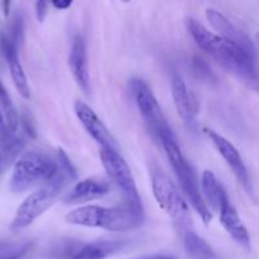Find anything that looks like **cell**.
I'll list each match as a JSON object with an SVG mask.
<instances>
[{"mask_svg":"<svg viewBox=\"0 0 259 259\" xmlns=\"http://www.w3.org/2000/svg\"><path fill=\"white\" fill-rule=\"evenodd\" d=\"M124 247L121 240H98L83 245L71 259H106Z\"/></svg>","mask_w":259,"mask_h":259,"instance_id":"obj_18","label":"cell"},{"mask_svg":"<svg viewBox=\"0 0 259 259\" xmlns=\"http://www.w3.org/2000/svg\"><path fill=\"white\" fill-rule=\"evenodd\" d=\"M68 181L61 172H58L51 181L46 182L40 189L33 191L15 211L14 218L10 224L13 232H20L35 222L43 212L47 211Z\"/></svg>","mask_w":259,"mask_h":259,"instance_id":"obj_4","label":"cell"},{"mask_svg":"<svg viewBox=\"0 0 259 259\" xmlns=\"http://www.w3.org/2000/svg\"><path fill=\"white\" fill-rule=\"evenodd\" d=\"M205 14H206V18L210 24H211V27L219 33V35H223V37L233 40V42L239 45L248 53L255 57V47L252 40H250V38L247 34H244L242 30L238 29L230 20H228L225 15H223L222 13L212 9V8L206 9Z\"/></svg>","mask_w":259,"mask_h":259,"instance_id":"obj_15","label":"cell"},{"mask_svg":"<svg viewBox=\"0 0 259 259\" xmlns=\"http://www.w3.org/2000/svg\"><path fill=\"white\" fill-rule=\"evenodd\" d=\"M23 141L15 136V132H12L8 129L3 136V148L7 153L15 154L22 149Z\"/></svg>","mask_w":259,"mask_h":259,"instance_id":"obj_23","label":"cell"},{"mask_svg":"<svg viewBox=\"0 0 259 259\" xmlns=\"http://www.w3.org/2000/svg\"><path fill=\"white\" fill-rule=\"evenodd\" d=\"M58 174L56 159L38 152H28L14 164L9 187L12 192H24L51 181Z\"/></svg>","mask_w":259,"mask_h":259,"instance_id":"obj_3","label":"cell"},{"mask_svg":"<svg viewBox=\"0 0 259 259\" xmlns=\"http://www.w3.org/2000/svg\"><path fill=\"white\" fill-rule=\"evenodd\" d=\"M48 2H51V4H52L56 9L65 10L71 7L73 0H48Z\"/></svg>","mask_w":259,"mask_h":259,"instance_id":"obj_24","label":"cell"},{"mask_svg":"<svg viewBox=\"0 0 259 259\" xmlns=\"http://www.w3.org/2000/svg\"><path fill=\"white\" fill-rule=\"evenodd\" d=\"M68 65L71 73L75 78L76 83L81 88L83 93H90V72L88 65V53H86V43L82 35H75L71 45Z\"/></svg>","mask_w":259,"mask_h":259,"instance_id":"obj_13","label":"cell"},{"mask_svg":"<svg viewBox=\"0 0 259 259\" xmlns=\"http://www.w3.org/2000/svg\"><path fill=\"white\" fill-rule=\"evenodd\" d=\"M0 162H2V158H0Z\"/></svg>","mask_w":259,"mask_h":259,"instance_id":"obj_29","label":"cell"},{"mask_svg":"<svg viewBox=\"0 0 259 259\" xmlns=\"http://www.w3.org/2000/svg\"><path fill=\"white\" fill-rule=\"evenodd\" d=\"M186 28L204 52L211 56L225 70L234 73L247 85L257 88L258 76L254 56L233 40L212 33L194 18H187Z\"/></svg>","mask_w":259,"mask_h":259,"instance_id":"obj_1","label":"cell"},{"mask_svg":"<svg viewBox=\"0 0 259 259\" xmlns=\"http://www.w3.org/2000/svg\"><path fill=\"white\" fill-rule=\"evenodd\" d=\"M109 192V185L101 180H83L77 182L67 194L65 201L67 204H82L105 196Z\"/></svg>","mask_w":259,"mask_h":259,"instance_id":"obj_16","label":"cell"},{"mask_svg":"<svg viewBox=\"0 0 259 259\" xmlns=\"http://www.w3.org/2000/svg\"><path fill=\"white\" fill-rule=\"evenodd\" d=\"M134 259H177V258L171 254H151V255H143V257L134 258Z\"/></svg>","mask_w":259,"mask_h":259,"instance_id":"obj_25","label":"cell"},{"mask_svg":"<svg viewBox=\"0 0 259 259\" xmlns=\"http://www.w3.org/2000/svg\"><path fill=\"white\" fill-rule=\"evenodd\" d=\"M152 191L159 206L180 225L184 227L190 222L189 205L182 197L176 185L161 171L152 174Z\"/></svg>","mask_w":259,"mask_h":259,"instance_id":"obj_7","label":"cell"},{"mask_svg":"<svg viewBox=\"0 0 259 259\" xmlns=\"http://www.w3.org/2000/svg\"><path fill=\"white\" fill-rule=\"evenodd\" d=\"M68 224L88 228H101L108 232H128L144 222L142 202L125 201L114 207L86 205L72 210L65 217Z\"/></svg>","mask_w":259,"mask_h":259,"instance_id":"obj_2","label":"cell"},{"mask_svg":"<svg viewBox=\"0 0 259 259\" xmlns=\"http://www.w3.org/2000/svg\"><path fill=\"white\" fill-rule=\"evenodd\" d=\"M73 109H75V114L80 123L82 124L83 128L86 129L89 134L100 144L103 148H111L118 151L119 146L118 142L115 141L113 134L110 133L105 124L101 121L98 114L90 108L86 103L81 100H76L73 104Z\"/></svg>","mask_w":259,"mask_h":259,"instance_id":"obj_10","label":"cell"},{"mask_svg":"<svg viewBox=\"0 0 259 259\" xmlns=\"http://www.w3.org/2000/svg\"><path fill=\"white\" fill-rule=\"evenodd\" d=\"M218 211L220 212V223H222L223 228L229 233L230 237L235 240V243L240 245L244 249H250V237L248 233L247 228L243 224L242 219H240L239 214L235 210L234 205L230 201L228 194L224 195L220 206Z\"/></svg>","mask_w":259,"mask_h":259,"instance_id":"obj_11","label":"cell"},{"mask_svg":"<svg viewBox=\"0 0 259 259\" xmlns=\"http://www.w3.org/2000/svg\"><path fill=\"white\" fill-rule=\"evenodd\" d=\"M32 243L0 245V259H22L29 252Z\"/></svg>","mask_w":259,"mask_h":259,"instance_id":"obj_21","label":"cell"},{"mask_svg":"<svg viewBox=\"0 0 259 259\" xmlns=\"http://www.w3.org/2000/svg\"><path fill=\"white\" fill-rule=\"evenodd\" d=\"M129 88L133 94L139 113L152 136L159 142L176 138L148 83L142 78L134 77L129 81Z\"/></svg>","mask_w":259,"mask_h":259,"instance_id":"obj_6","label":"cell"},{"mask_svg":"<svg viewBox=\"0 0 259 259\" xmlns=\"http://www.w3.org/2000/svg\"><path fill=\"white\" fill-rule=\"evenodd\" d=\"M0 52L7 60L10 76H12V80L18 93L27 100L30 99V88L27 80V75H25L22 63L18 58V46L4 33H0Z\"/></svg>","mask_w":259,"mask_h":259,"instance_id":"obj_12","label":"cell"},{"mask_svg":"<svg viewBox=\"0 0 259 259\" xmlns=\"http://www.w3.org/2000/svg\"><path fill=\"white\" fill-rule=\"evenodd\" d=\"M121 2H123V3H125V4H126V3H131L132 0H121Z\"/></svg>","mask_w":259,"mask_h":259,"instance_id":"obj_28","label":"cell"},{"mask_svg":"<svg viewBox=\"0 0 259 259\" xmlns=\"http://www.w3.org/2000/svg\"><path fill=\"white\" fill-rule=\"evenodd\" d=\"M184 248L190 259H222L201 237L187 229L184 235Z\"/></svg>","mask_w":259,"mask_h":259,"instance_id":"obj_19","label":"cell"},{"mask_svg":"<svg viewBox=\"0 0 259 259\" xmlns=\"http://www.w3.org/2000/svg\"><path fill=\"white\" fill-rule=\"evenodd\" d=\"M171 93L177 114L181 116V119L187 125H192L195 123L197 111H199V105H197V101L194 95L190 93L184 78L180 75H175L172 77Z\"/></svg>","mask_w":259,"mask_h":259,"instance_id":"obj_14","label":"cell"},{"mask_svg":"<svg viewBox=\"0 0 259 259\" xmlns=\"http://www.w3.org/2000/svg\"><path fill=\"white\" fill-rule=\"evenodd\" d=\"M0 105H2L5 119H7L8 129L17 133L18 125H19V118H18L14 105H13L12 99H10L9 94H8L7 89L4 88L2 81H0Z\"/></svg>","mask_w":259,"mask_h":259,"instance_id":"obj_20","label":"cell"},{"mask_svg":"<svg viewBox=\"0 0 259 259\" xmlns=\"http://www.w3.org/2000/svg\"><path fill=\"white\" fill-rule=\"evenodd\" d=\"M201 196L210 211H218L223 197L227 194L224 187L218 181L217 176L211 171L206 169L201 176Z\"/></svg>","mask_w":259,"mask_h":259,"instance_id":"obj_17","label":"cell"},{"mask_svg":"<svg viewBox=\"0 0 259 259\" xmlns=\"http://www.w3.org/2000/svg\"><path fill=\"white\" fill-rule=\"evenodd\" d=\"M161 143L163 146L164 151H166V154L168 157L172 168H174L175 175H176L177 180L181 185V189L184 190L185 196L189 200L190 204L192 205V207L196 210L197 214L201 217L202 222L205 224H209L212 219V212L207 209L206 204L202 199L196 174L192 169L191 164L187 162V159L182 154L181 149H180L179 144L176 142V138L164 139Z\"/></svg>","mask_w":259,"mask_h":259,"instance_id":"obj_5","label":"cell"},{"mask_svg":"<svg viewBox=\"0 0 259 259\" xmlns=\"http://www.w3.org/2000/svg\"><path fill=\"white\" fill-rule=\"evenodd\" d=\"M56 162H57L58 172H61L68 181H73V180L77 179V171H76L75 166L71 163L70 158H68L67 154L63 152L62 148H60L57 151V158H56Z\"/></svg>","mask_w":259,"mask_h":259,"instance_id":"obj_22","label":"cell"},{"mask_svg":"<svg viewBox=\"0 0 259 259\" xmlns=\"http://www.w3.org/2000/svg\"><path fill=\"white\" fill-rule=\"evenodd\" d=\"M3 125H4V116H3L2 111H0V129L3 128Z\"/></svg>","mask_w":259,"mask_h":259,"instance_id":"obj_27","label":"cell"},{"mask_svg":"<svg viewBox=\"0 0 259 259\" xmlns=\"http://www.w3.org/2000/svg\"><path fill=\"white\" fill-rule=\"evenodd\" d=\"M204 132L206 133V136L209 137L210 141L212 142V144H214L215 148L218 149V152H219V153L222 154L223 158L225 159L228 166L232 168V172L234 174V176L237 177L238 181L242 184V186L244 187L248 192H252V184H250L249 174H248L247 167H245L242 156H240V153L238 152V149L235 148L228 139H225L224 137L220 136L219 133H217V132L212 131V129L205 128Z\"/></svg>","mask_w":259,"mask_h":259,"instance_id":"obj_9","label":"cell"},{"mask_svg":"<svg viewBox=\"0 0 259 259\" xmlns=\"http://www.w3.org/2000/svg\"><path fill=\"white\" fill-rule=\"evenodd\" d=\"M100 159L108 176L120 189L121 194L125 197V201L141 202L133 174L119 151L101 147Z\"/></svg>","mask_w":259,"mask_h":259,"instance_id":"obj_8","label":"cell"},{"mask_svg":"<svg viewBox=\"0 0 259 259\" xmlns=\"http://www.w3.org/2000/svg\"><path fill=\"white\" fill-rule=\"evenodd\" d=\"M9 7H10V0H4V14H9Z\"/></svg>","mask_w":259,"mask_h":259,"instance_id":"obj_26","label":"cell"}]
</instances>
